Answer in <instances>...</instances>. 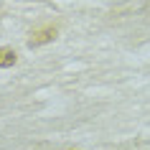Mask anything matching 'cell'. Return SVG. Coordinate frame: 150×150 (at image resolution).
I'll return each mask as SVG.
<instances>
[{
  "label": "cell",
  "mask_w": 150,
  "mask_h": 150,
  "mask_svg": "<svg viewBox=\"0 0 150 150\" xmlns=\"http://www.w3.org/2000/svg\"><path fill=\"white\" fill-rule=\"evenodd\" d=\"M54 38H56V28H41V31L31 33V38H28V48L43 46V43H51Z\"/></svg>",
  "instance_id": "6da1fadb"
},
{
  "label": "cell",
  "mask_w": 150,
  "mask_h": 150,
  "mask_svg": "<svg viewBox=\"0 0 150 150\" xmlns=\"http://www.w3.org/2000/svg\"><path fill=\"white\" fill-rule=\"evenodd\" d=\"M16 61H18V54L13 48H8V46L0 48V69H8V66H13Z\"/></svg>",
  "instance_id": "7a4b0ae2"
}]
</instances>
